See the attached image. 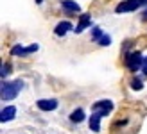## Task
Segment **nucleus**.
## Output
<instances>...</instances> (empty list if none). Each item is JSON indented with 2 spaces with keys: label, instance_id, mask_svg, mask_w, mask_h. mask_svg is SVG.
<instances>
[{
  "label": "nucleus",
  "instance_id": "1",
  "mask_svg": "<svg viewBox=\"0 0 147 134\" xmlns=\"http://www.w3.org/2000/svg\"><path fill=\"white\" fill-rule=\"evenodd\" d=\"M92 111H93V113L90 115V129H92L93 132H99V131H100V118L108 116V115L113 111V102L108 100V98L97 100V102L92 106Z\"/></svg>",
  "mask_w": 147,
  "mask_h": 134
},
{
  "label": "nucleus",
  "instance_id": "2",
  "mask_svg": "<svg viewBox=\"0 0 147 134\" xmlns=\"http://www.w3.org/2000/svg\"><path fill=\"white\" fill-rule=\"evenodd\" d=\"M22 88H24V82L22 80H13V82H2V100H13Z\"/></svg>",
  "mask_w": 147,
  "mask_h": 134
},
{
  "label": "nucleus",
  "instance_id": "3",
  "mask_svg": "<svg viewBox=\"0 0 147 134\" xmlns=\"http://www.w3.org/2000/svg\"><path fill=\"white\" fill-rule=\"evenodd\" d=\"M147 5V0H124V2H120L119 5H117L115 13H133L136 9H140V7H145Z\"/></svg>",
  "mask_w": 147,
  "mask_h": 134
},
{
  "label": "nucleus",
  "instance_id": "4",
  "mask_svg": "<svg viewBox=\"0 0 147 134\" xmlns=\"http://www.w3.org/2000/svg\"><path fill=\"white\" fill-rule=\"evenodd\" d=\"M142 64H144V57H142L140 52H129V54L126 56V66H127V70L136 72V70L142 68Z\"/></svg>",
  "mask_w": 147,
  "mask_h": 134
},
{
  "label": "nucleus",
  "instance_id": "5",
  "mask_svg": "<svg viewBox=\"0 0 147 134\" xmlns=\"http://www.w3.org/2000/svg\"><path fill=\"white\" fill-rule=\"evenodd\" d=\"M38 50V45H29V47H22V45H16V47L11 48V56H29L32 52Z\"/></svg>",
  "mask_w": 147,
  "mask_h": 134
},
{
  "label": "nucleus",
  "instance_id": "6",
  "mask_svg": "<svg viewBox=\"0 0 147 134\" xmlns=\"http://www.w3.org/2000/svg\"><path fill=\"white\" fill-rule=\"evenodd\" d=\"M14 116H16V107L14 106H7V107H4L2 111H0V122L2 123L11 122Z\"/></svg>",
  "mask_w": 147,
  "mask_h": 134
},
{
  "label": "nucleus",
  "instance_id": "7",
  "mask_svg": "<svg viewBox=\"0 0 147 134\" xmlns=\"http://www.w3.org/2000/svg\"><path fill=\"white\" fill-rule=\"evenodd\" d=\"M36 106H38L41 111H54L57 107V100H54V98H41V100L36 102Z\"/></svg>",
  "mask_w": 147,
  "mask_h": 134
},
{
  "label": "nucleus",
  "instance_id": "8",
  "mask_svg": "<svg viewBox=\"0 0 147 134\" xmlns=\"http://www.w3.org/2000/svg\"><path fill=\"white\" fill-rule=\"evenodd\" d=\"M90 23H92V16L88 13H84V14H81L79 16V23H77V27H76V32L79 34V32H83L86 27H90Z\"/></svg>",
  "mask_w": 147,
  "mask_h": 134
},
{
  "label": "nucleus",
  "instance_id": "9",
  "mask_svg": "<svg viewBox=\"0 0 147 134\" xmlns=\"http://www.w3.org/2000/svg\"><path fill=\"white\" fill-rule=\"evenodd\" d=\"M68 31H72V23H70V21H59V23L56 25V29H54V34L56 36H65Z\"/></svg>",
  "mask_w": 147,
  "mask_h": 134
},
{
  "label": "nucleus",
  "instance_id": "10",
  "mask_svg": "<svg viewBox=\"0 0 147 134\" xmlns=\"http://www.w3.org/2000/svg\"><path fill=\"white\" fill-rule=\"evenodd\" d=\"M61 5L70 13H79L81 11V5L77 2H74V0H61Z\"/></svg>",
  "mask_w": 147,
  "mask_h": 134
},
{
  "label": "nucleus",
  "instance_id": "11",
  "mask_svg": "<svg viewBox=\"0 0 147 134\" xmlns=\"http://www.w3.org/2000/svg\"><path fill=\"white\" fill-rule=\"evenodd\" d=\"M84 118H86V115H84V111H83V109H76V111H74V113L70 115V120H72L74 123H81V122L84 120Z\"/></svg>",
  "mask_w": 147,
  "mask_h": 134
},
{
  "label": "nucleus",
  "instance_id": "12",
  "mask_svg": "<svg viewBox=\"0 0 147 134\" xmlns=\"http://www.w3.org/2000/svg\"><path fill=\"white\" fill-rule=\"evenodd\" d=\"M102 36H104V34H102V31H100L99 27H93V29H92V40H93V41H97V43H99Z\"/></svg>",
  "mask_w": 147,
  "mask_h": 134
},
{
  "label": "nucleus",
  "instance_id": "13",
  "mask_svg": "<svg viewBox=\"0 0 147 134\" xmlns=\"http://www.w3.org/2000/svg\"><path fill=\"white\" fill-rule=\"evenodd\" d=\"M9 73H11V64H9V63H2V72H0L2 79H4V77H7Z\"/></svg>",
  "mask_w": 147,
  "mask_h": 134
},
{
  "label": "nucleus",
  "instance_id": "14",
  "mask_svg": "<svg viewBox=\"0 0 147 134\" xmlns=\"http://www.w3.org/2000/svg\"><path fill=\"white\" fill-rule=\"evenodd\" d=\"M131 88L136 89V91H140V89L144 88V84H142V80H140V79H133V80H131Z\"/></svg>",
  "mask_w": 147,
  "mask_h": 134
},
{
  "label": "nucleus",
  "instance_id": "15",
  "mask_svg": "<svg viewBox=\"0 0 147 134\" xmlns=\"http://www.w3.org/2000/svg\"><path fill=\"white\" fill-rule=\"evenodd\" d=\"M109 43H111V38H109L108 34H104V36L100 38V41H99V45H102V47H108Z\"/></svg>",
  "mask_w": 147,
  "mask_h": 134
},
{
  "label": "nucleus",
  "instance_id": "16",
  "mask_svg": "<svg viewBox=\"0 0 147 134\" xmlns=\"http://www.w3.org/2000/svg\"><path fill=\"white\" fill-rule=\"evenodd\" d=\"M142 72H144V75L147 77V57L144 59V64H142Z\"/></svg>",
  "mask_w": 147,
  "mask_h": 134
},
{
  "label": "nucleus",
  "instance_id": "17",
  "mask_svg": "<svg viewBox=\"0 0 147 134\" xmlns=\"http://www.w3.org/2000/svg\"><path fill=\"white\" fill-rule=\"evenodd\" d=\"M142 20H147V9L144 11V14H142Z\"/></svg>",
  "mask_w": 147,
  "mask_h": 134
},
{
  "label": "nucleus",
  "instance_id": "18",
  "mask_svg": "<svg viewBox=\"0 0 147 134\" xmlns=\"http://www.w3.org/2000/svg\"><path fill=\"white\" fill-rule=\"evenodd\" d=\"M36 2H38V4H41V2H43V0H36Z\"/></svg>",
  "mask_w": 147,
  "mask_h": 134
}]
</instances>
